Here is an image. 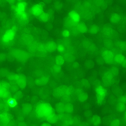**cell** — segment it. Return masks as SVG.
Returning <instances> with one entry per match:
<instances>
[{
	"mask_svg": "<svg viewBox=\"0 0 126 126\" xmlns=\"http://www.w3.org/2000/svg\"><path fill=\"white\" fill-rule=\"evenodd\" d=\"M72 93V89L70 87L64 85L57 88L54 92L56 97L66 101L70 100Z\"/></svg>",
	"mask_w": 126,
	"mask_h": 126,
	"instance_id": "cell-1",
	"label": "cell"
},
{
	"mask_svg": "<svg viewBox=\"0 0 126 126\" xmlns=\"http://www.w3.org/2000/svg\"><path fill=\"white\" fill-rule=\"evenodd\" d=\"M56 111L60 114H68L72 113L74 110L72 104L69 103L60 102L56 106Z\"/></svg>",
	"mask_w": 126,
	"mask_h": 126,
	"instance_id": "cell-2",
	"label": "cell"
},
{
	"mask_svg": "<svg viewBox=\"0 0 126 126\" xmlns=\"http://www.w3.org/2000/svg\"><path fill=\"white\" fill-rule=\"evenodd\" d=\"M97 102L99 105L104 103L107 94L105 88L101 85L97 86L95 89Z\"/></svg>",
	"mask_w": 126,
	"mask_h": 126,
	"instance_id": "cell-3",
	"label": "cell"
},
{
	"mask_svg": "<svg viewBox=\"0 0 126 126\" xmlns=\"http://www.w3.org/2000/svg\"><path fill=\"white\" fill-rule=\"evenodd\" d=\"M58 118L64 126L74 125L78 124V120L69 115L68 114H60Z\"/></svg>",
	"mask_w": 126,
	"mask_h": 126,
	"instance_id": "cell-4",
	"label": "cell"
},
{
	"mask_svg": "<svg viewBox=\"0 0 126 126\" xmlns=\"http://www.w3.org/2000/svg\"><path fill=\"white\" fill-rule=\"evenodd\" d=\"M116 75L110 69L105 72L102 77V81L104 84L107 86L111 85L113 82L115 77Z\"/></svg>",
	"mask_w": 126,
	"mask_h": 126,
	"instance_id": "cell-5",
	"label": "cell"
},
{
	"mask_svg": "<svg viewBox=\"0 0 126 126\" xmlns=\"http://www.w3.org/2000/svg\"><path fill=\"white\" fill-rule=\"evenodd\" d=\"M102 56L104 61L109 64H112L115 63L114 56L113 53L111 51L106 50L102 53Z\"/></svg>",
	"mask_w": 126,
	"mask_h": 126,
	"instance_id": "cell-6",
	"label": "cell"
},
{
	"mask_svg": "<svg viewBox=\"0 0 126 126\" xmlns=\"http://www.w3.org/2000/svg\"><path fill=\"white\" fill-rule=\"evenodd\" d=\"M11 54L16 59L21 61L27 60L28 57V54L25 52L21 50H13L11 52Z\"/></svg>",
	"mask_w": 126,
	"mask_h": 126,
	"instance_id": "cell-7",
	"label": "cell"
},
{
	"mask_svg": "<svg viewBox=\"0 0 126 126\" xmlns=\"http://www.w3.org/2000/svg\"><path fill=\"white\" fill-rule=\"evenodd\" d=\"M15 34V28H12L8 30L4 34L2 38V41L5 43L11 41L14 38Z\"/></svg>",
	"mask_w": 126,
	"mask_h": 126,
	"instance_id": "cell-8",
	"label": "cell"
},
{
	"mask_svg": "<svg viewBox=\"0 0 126 126\" xmlns=\"http://www.w3.org/2000/svg\"><path fill=\"white\" fill-rule=\"evenodd\" d=\"M26 7V4L24 2H20L18 4L15 9L17 13L19 16L26 14L25 11Z\"/></svg>",
	"mask_w": 126,
	"mask_h": 126,
	"instance_id": "cell-9",
	"label": "cell"
},
{
	"mask_svg": "<svg viewBox=\"0 0 126 126\" xmlns=\"http://www.w3.org/2000/svg\"><path fill=\"white\" fill-rule=\"evenodd\" d=\"M76 93L77 98L80 102H84L88 99V94L83 90L78 89L76 91Z\"/></svg>",
	"mask_w": 126,
	"mask_h": 126,
	"instance_id": "cell-10",
	"label": "cell"
},
{
	"mask_svg": "<svg viewBox=\"0 0 126 126\" xmlns=\"http://www.w3.org/2000/svg\"><path fill=\"white\" fill-rule=\"evenodd\" d=\"M31 12L33 15L38 16L43 12L42 6L38 4L34 5L31 8Z\"/></svg>",
	"mask_w": 126,
	"mask_h": 126,
	"instance_id": "cell-11",
	"label": "cell"
},
{
	"mask_svg": "<svg viewBox=\"0 0 126 126\" xmlns=\"http://www.w3.org/2000/svg\"><path fill=\"white\" fill-rule=\"evenodd\" d=\"M126 60V58L122 54H117L115 55L114 60L115 63L121 66Z\"/></svg>",
	"mask_w": 126,
	"mask_h": 126,
	"instance_id": "cell-12",
	"label": "cell"
},
{
	"mask_svg": "<svg viewBox=\"0 0 126 126\" xmlns=\"http://www.w3.org/2000/svg\"><path fill=\"white\" fill-rule=\"evenodd\" d=\"M57 46L55 42L51 41L47 43L45 46V48L47 51L51 52L54 51L57 49Z\"/></svg>",
	"mask_w": 126,
	"mask_h": 126,
	"instance_id": "cell-13",
	"label": "cell"
},
{
	"mask_svg": "<svg viewBox=\"0 0 126 126\" xmlns=\"http://www.w3.org/2000/svg\"><path fill=\"white\" fill-rule=\"evenodd\" d=\"M69 15L70 18L75 23L78 22L80 20V17L78 14L74 11L70 12Z\"/></svg>",
	"mask_w": 126,
	"mask_h": 126,
	"instance_id": "cell-14",
	"label": "cell"
},
{
	"mask_svg": "<svg viewBox=\"0 0 126 126\" xmlns=\"http://www.w3.org/2000/svg\"><path fill=\"white\" fill-rule=\"evenodd\" d=\"M76 29L79 32L82 33H85L88 31V29L86 25L82 23H80L77 24Z\"/></svg>",
	"mask_w": 126,
	"mask_h": 126,
	"instance_id": "cell-15",
	"label": "cell"
},
{
	"mask_svg": "<svg viewBox=\"0 0 126 126\" xmlns=\"http://www.w3.org/2000/svg\"><path fill=\"white\" fill-rule=\"evenodd\" d=\"M101 119L99 116L97 115L93 116L91 120V123L92 125L94 126H98L101 123Z\"/></svg>",
	"mask_w": 126,
	"mask_h": 126,
	"instance_id": "cell-16",
	"label": "cell"
},
{
	"mask_svg": "<svg viewBox=\"0 0 126 126\" xmlns=\"http://www.w3.org/2000/svg\"><path fill=\"white\" fill-rule=\"evenodd\" d=\"M55 62L56 64L61 66L64 63V57L61 55H57L56 57Z\"/></svg>",
	"mask_w": 126,
	"mask_h": 126,
	"instance_id": "cell-17",
	"label": "cell"
},
{
	"mask_svg": "<svg viewBox=\"0 0 126 126\" xmlns=\"http://www.w3.org/2000/svg\"><path fill=\"white\" fill-rule=\"evenodd\" d=\"M120 16L117 14H114L111 16L110 19L111 21L114 23H117L120 20Z\"/></svg>",
	"mask_w": 126,
	"mask_h": 126,
	"instance_id": "cell-18",
	"label": "cell"
},
{
	"mask_svg": "<svg viewBox=\"0 0 126 126\" xmlns=\"http://www.w3.org/2000/svg\"><path fill=\"white\" fill-rule=\"evenodd\" d=\"M116 107L117 110L121 112L124 111L126 108L125 104L119 102L117 104Z\"/></svg>",
	"mask_w": 126,
	"mask_h": 126,
	"instance_id": "cell-19",
	"label": "cell"
},
{
	"mask_svg": "<svg viewBox=\"0 0 126 126\" xmlns=\"http://www.w3.org/2000/svg\"><path fill=\"white\" fill-rule=\"evenodd\" d=\"M117 47L122 50H126V41H120L116 44Z\"/></svg>",
	"mask_w": 126,
	"mask_h": 126,
	"instance_id": "cell-20",
	"label": "cell"
},
{
	"mask_svg": "<svg viewBox=\"0 0 126 126\" xmlns=\"http://www.w3.org/2000/svg\"><path fill=\"white\" fill-rule=\"evenodd\" d=\"M38 17L40 20L45 22L48 21L49 18V15L47 13L43 12Z\"/></svg>",
	"mask_w": 126,
	"mask_h": 126,
	"instance_id": "cell-21",
	"label": "cell"
},
{
	"mask_svg": "<svg viewBox=\"0 0 126 126\" xmlns=\"http://www.w3.org/2000/svg\"><path fill=\"white\" fill-rule=\"evenodd\" d=\"M99 30V27L96 25L91 26L89 29V32L92 34H94L97 33Z\"/></svg>",
	"mask_w": 126,
	"mask_h": 126,
	"instance_id": "cell-22",
	"label": "cell"
},
{
	"mask_svg": "<svg viewBox=\"0 0 126 126\" xmlns=\"http://www.w3.org/2000/svg\"><path fill=\"white\" fill-rule=\"evenodd\" d=\"M52 69L54 72L58 73L61 71V68L60 66L56 64L53 66Z\"/></svg>",
	"mask_w": 126,
	"mask_h": 126,
	"instance_id": "cell-23",
	"label": "cell"
},
{
	"mask_svg": "<svg viewBox=\"0 0 126 126\" xmlns=\"http://www.w3.org/2000/svg\"><path fill=\"white\" fill-rule=\"evenodd\" d=\"M120 122L118 119H115L113 120L110 123V125L113 126H118L120 125Z\"/></svg>",
	"mask_w": 126,
	"mask_h": 126,
	"instance_id": "cell-24",
	"label": "cell"
},
{
	"mask_svg": "<svg viewBox=\"0 0 126 126\" xmlns=\"http://www.w3.org/2000/svg\"><path fill=\"white\" fill-rule=\"evenodd\" d=\"M8 100V104L10 107H13L16 105V102L14 99L11 98L9 99Z\"/></svg>",
	"mask_w": 126,
	"mask_h": 126,
	"instance_id": "cell-25",
	"label": "cell"
},
{
	"mask_svg": "<svg viewBox=\"0 0 126 126\" xmlns=\"http://www.w3.org/2000/svg\"><path fill=\"white\" fill-rule=\"evenodd\" d=\"M57 49L58 51L60 53L64 52L65 50L64 46L61 44H59L57 47Z\"/></svg>",
	"mask_w": 126,
	"mask_h": 126,
	"instance_id": "cell-26",
	"label": "cell"
},
{
	"mask_svg": "<svg viewBox=\"0 0 126 126\" xmlns=\"http://www.w3.org/2000/svg\"><path fill=\"white\" fill-rule=\"evenodd\" d=\"M62 34L63 36L64 37H68L70 36V33L68 30H64L62 32Z\"/></svg>",
	"mask_w": 126,
	"mask_h": 126,
	"instance_id": "cell-27",
	"label": "cell"
},
{
	"mask_svg": "<svg viewBox=\"0 0 126 126\" xmlns=\"http://www.w3.org/2000/svg\"><path fill=\"white\" fill-rule=\"evenodd\" d=\"M119 102H122L126 104V95L121 96L119 98Z\"/></svg>",
	"mask_w": 126,
	"mask_h": 126,
	"instance_id": "cell-28",
	"label": "cell"
},
{
	"mask_svg": "<svg viewBox=\"0 0 126 126\" xmlns=\"http://www.w3.org/2000/svg\"><path fill=\"white\" fill-rule=\"evenodd\" d=\"M10 3H12L14 2L15 0H7Z\"/></svg>",
	"mask_w": 126,
	"mask_h": 126,
	"instance_id": "cell-29",
	"label": "cell"
},
{
	"mask_svg": "<svg viewBox=\"0 0 126 126\" xmlns=\"http://www.w3.org/2000/svg\"><path fill=\"white\" fill-rule=\"evenodd\" d=\"M122 66L123 67L126 68V60Z\"/></svg>",
	"mask_w": 126,
	"mask_h": 126,
	"instance_id": "cell-30",
	"label": "cell"
},
{
	"mask_svg": "<svg viewBox=\"0 0 126 126\" xmlns=\"http://www.w3.org/2000/svg\"><path fill=\"white\" fill-rule=\"evenodd\" d=\"M124 117L125 120H126V111H125L124 114Z\"/></svg>",
	"mask_w": 126,
	"mask_h": 126,
	"instance_id": "cell-31",
	"label": "cell"
},
{
	"mask_svg": "<svg viewBox=\"0 0 126 126\" xmlns=\"http://www.w3.org/2000/svg\"><path fill=\"white\" fill-rule=\"evenodd\" d=\"M18 0L19 1H20L22 0Z\"/></svg>",
	"mask_w": 126,
	"mask_h": 126,
	"instance_id": "cell-32",
	"label": "cell"
}]
</instances>
